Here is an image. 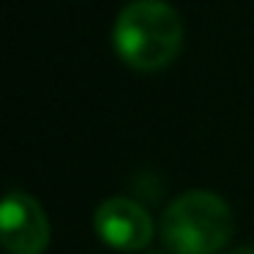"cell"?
<instances>
[{
  "mask_svg": "<svg viewBox=\"0 0 254 254\" xmlns=\"http://www.w3.org/2000/svg\"><path fill=\"white\" fill-rule=\"evenodd\" d=\"M183 25L164 0H131L118 14L112 44L126 66L137 71H159L181 52Z\"/></svg>",
  "mask_w": 254,
  "mask_h": 254,
  "instance_id": "cell-1",
  "label": "cell"
},
{
  "mask_svg": "<svg viewBox=\"0 0 254 254\" xmlns=\"http://www.w3.org/2000/svg\"><path fill=\"white\" fill-rule=\"evenodd\" d=\"M232 210L219 194L186 191L161 216V241L172 254H216L232 238Z\"/></svg>",
  "mask_w": 254,
  "mask_h": 254,
  "instance_id": "cell-2",
  "label": "cell"
},
{
  "mask_svg": "<svg viewBox=\"0 0 254 254\" xmlns=\"http://www.w3.org/2000/svg\"><path fill=\"white\" fill-rule=\"evenodd\" d=\"M0 235L11 254H41L50 243V221L30 194L11 191L0 210Z\"/></svg>",
  "mask_w": 254,
  "mask_h": 254,
  "instance_id": "cell-3",
  "label": "cell"
},
{
  "mask_svg": "<svg viewBox=\"0 0 254 254\" xmlns=\"http://www.w3.org/2000/svg\"><path fill=\"white\" fill-rule=\"evenodd\" d=\"M96 232L107 246L118 252H142L153 238V221L142 205L126 197H115L99 205Z\"/></svg>",
  "mask_w": 254,
  "mask_h": 254,
  "instance_id": "cell-4",
  "label": "cell"
},
{
  "mask_svg": "<svg viewBox=\"0 0 254 254\" xmlns=\"http://www.w3.org/2000/svg\"><path fill=\"white\" fill-rule=\"evenodd\" d=\"M230 254H254V249L243 246V249H235V252H230Z\"/></svg>",
  "mask_w": 254,
  "mask_h": 254,
  "instance_id": "cell-5",
  "label": "cell"
}]
</instances>
